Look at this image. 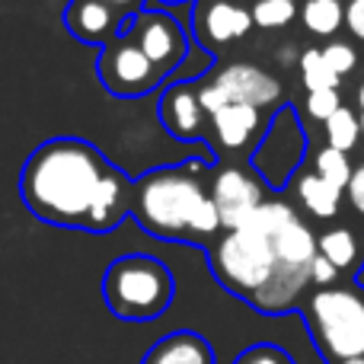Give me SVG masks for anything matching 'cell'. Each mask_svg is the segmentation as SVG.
<instances>
[{"label":"cell","instance_id":"obj_1","mask_svg":"<svg viewBox=\"0 0 364 364\" xmlns=\"http://www.w3.org/2000/svg\"><path fill=\"white\" fill-rule=\"evenodd\" d=\"M102 160L80 141H51L32 154L23 173V195L38 218L74 224L87 220L100 179Z\"/></svg>","mask_w":364,"mask_h":364},{"label":"cell","instance_id":"obj_2","mask_svg":"<svg viewBox=\"0 0 364 364\" xmlns=\"http://www.w3.org/2000/svg\"><path fill=\"white\" fill-rule=\"evenodd\" d=\"M141 214L157 233H218L220 214L211 195L201 192L198 179L188 173L164 170L141 188Z\"/></svg>","mask_w":364,"mask_h":364},{"label":"cell","instance_id":"obj_3","mask_svg":"<svg viewBox=\"0 0 364 364\" xmlns=\"http://www.w3.org/2000/svg\"><path fill=\"white\" fill-rule=\"evenodd\" d=\"M211 265L233 294H243L252 301L272 282L278 269V256L272 240L259 227L243 224L237 230H227L224 240L214 246Z\"/></svg>","mask_w":364,"mask_h":364},{"label":"cell","instance_id":"obj_4","mask_svg":"<svg viewBox=\"0 0 364 364\" xmlns=\"http://www.w3.org/2000/svg\"><path fill=\"white\" fill-rule=\"evenodd\" d=\"M173 297L170 272L147 256H128L109 269L106 301L125 320H151L164 314Z\"/></svg>","mask_w":364,"mask_h":364},{"label":"cell","instance_id":"obj_5","mask_svg":"<svg viewBox=\"0 0 364 364\" xmlns=\"http://www.w3.org/2000/svg\"><path fill=\"white\" fill-rule=\"evenodd\" d=\"M310 329L336 361L364 358V301L352 288H323L307 304Z\"/></svg>","mask_w":364,"mask_h":364},{"label":"cell","instance_id":"obj_6","mask_svg":"<svg viewBox=\"0 0 364 364\" xmlns=\"http://www.w3.org/2000/svg\"><path fill=\"white\" fill-rule=\"evenodd\" d=\"M304 154H307V128L294 106H284L272 119L262 144L252 154V170L265 179V186L284 188L291 176L301 170Z\"/></svg>","mask_w":364,"mask_h":364},{"label":"cell","instance_id":"obj_7","mask_svg":"<svg viewBox=\"0 0 364 364\" xmlns=\"http://www.w3.org/2000/svg\"><path fill=\"white\" fill-rule=\"evenodd\" d=\"M211 201L220 214V227L227 230H237L240 224L250 220V214L262 205V186L250 176V173L237 170V166H227L218 173L211 188Z\"/></svg>","mask_w":364,"mask_h":364},{"label":"cell","instance_id":"obj_8","mask_svg":"<svg viewBox=\"0 0 364 364\" xmlns=\"http://www.w3.org/2000/svg\"><path fill=\"white\" fill-rule=\"evenodd\" d=\"M214 83L227 93V100L240 102V106L265 109L282 100V83L256 64H227Z\"/></svg>","mask_w":364,"mask_h":364},{"label":"cell","instance_id":"obj_9","mask_svg":"<svg viewBox=\"0 0 364 364\" xmlns=\"http://www.w3.org/2000/svg\"><path fill=\"white\" fill-rule=\"evenodd\" d=\"M102 80L112 93H144L157 80V68L134 45H109L102 55Z\"/></svg>","mask_w":364,"mask_h":364},{"label":"cell","instance_id":"obj_10","mask_svg":"<svg viewBox=\"0 0 364 364\" xmlns=\"http://www.w3.org/2000/svg\"><path fill=\"white\" fill-rule=\"evenodd\" d=\"M138 48L144 51L154 68H170L182 55V32L170 16L147 13L138 19Z\"/></svg>","mask_w":364,"mask_h":364},{"label":"cell","instance_id":"obj_11","mask_svg":"<svg viewBox=\"0 0 364 364\" xmlns=\"http://www.w3.org/2000/svg\"><path fill=\"white\" fill-rule=\"evenodd\" d=\"M316 252L326 256L339 272H361L364 265V233L352 227H333L316 237Z\"/></svg>","mask_w":364,"mask_h":364},{"label":"cell","instance_id":"obj_12","mask_svg":"<svg viewBox=\"0 0 364 364\" xmlns=\"http://www.w3.org/2000/svg\"><path fill=\"white\" fill-rule=\"evenodd\" d=\"M144 364H214V352L201 336L173 333L147 352Z\"/></svg>","mask_w":364,"mask_h":364},{"label":"cell","instance_id":"obj_13","mask_svg":"<svg viewBox=\"0 0 364 364\" xmlns=\"http://www.w3.org/2000/svg\"><path fill=\"white\" fill-rule=\"evenodd\" d=\"M214 122V132H218V141L230 151L237 147H246L250 138L259 132L262 119H259V109L252 106H240V102H230L227 109H220L218 115H211Z\"/></svg>","mask_w":364,"mask_h":364},{"label":"cell","instance_id":"obj_14","mask_svg":"<svg viewBox=\"0 0 364 364\" xmlns=\"http://www.w3.org/2000/svg\"><path fill=\"white\" fill-rule=\"evenodd\" d=\"M252 29V13L243 6H233L230 0H218L205 10V36L211 42L224 45L230 38H243Z\"/></svg>","mask_w":364,"mask_h":364},{"label":"cell","instance_id":"obj_15","mask_svg":"<svg viewBox=\"0 0 364 364\" xmlns=\"http://www.w3.org/2000/svg\"><path fill=\"white\" fill-rule=\"evenodd\" d=\"M342 195L336 186H329L326 179H320L316 173H304L297 179V198H301L304 211L316 220H333L342 208Z\"/></svg>","mask_w":364,"mask_h":364},{"label":"cell","instance_id":"obj_16","mask_svg":"<svg viewBox=\"0 0 364 364\" xmlns=\"http://www.w3.org/2000/svg\"><path fill=\"white\" fill-rule=\"evenodd\" d=\"M164 119L170 125V132L179 134V138H198V132H201L198 93H192L188 87L170 90V96L164 100Z\"/></svg>","mask_w":364,"mask_h":364},{"label":"cell","instance_id":"obj_17","mask_svg":"<svg viewBox=\"0 0 364 364\" xmlns=\"http://www.w3.org/2000/svg\"><path fill=\"white\" fill-rule=\"evenodd\" d=\"M301 19L307 32L329 38L346 26V6H342V0H307L301 10Z\"/></svg>","mask_w":364,"mask_h":364},{"label":"cell","instance_id":"obj_18","mask_svg":"<svg viewBox=\"0 0 364 364\" xmlns=\"http://www.w3.org/2000/svg\"><path fill=\"white\" fill-rule=\"evenodd\" d=\"M68 23L80 38L96 42L100 36L109 32V26H112V13H109V6L100 4V0H83V4L70 6Z\"/></svg>","mask_w":364,"mask_h":364},{"label":"cell","instance_id":"obj_19","mask_svg":"<svg viewBox=\"0 0 364 364\" xmlns=\"http://www.w3.org/2000/svg\"><path fill=\"white\" fill-rule=\"evenodd\" d=\"M323 128H326V147H333V151H355L361 141V122H358V112L355 109H348L346 102H342L339 109H336L333 115H329L326 122H323Z\"/></svg>","mask_w":364,"mask_h":364},{"label":"cell","instance_id":"obj_20","mask_svg":"<svg viewBox=\"0 0 364 364\" xmlns=\"http://www.w3.org/2000/svg\"><path fill=\"white\" fill-rule=\"evenodd\" d=\"M314 173L320 179H326L329 186H336L339 192H346L348 188V179H352L355 166L352 160H348V154L342 151H333V147H320L314 157Z\"/></svg>","mask_w":364,"mask_h":364},{"label":"cell","instance_id":"obj_21","mask_svg":"<svg viewBox=\"0 0 364 364\" xmlns=\"http://www.w3.org/2000/svg\"><path fill=\"white\" fill-rule=\"evenodd\" d=\"M301 80L307 93H320V90H339V77L329 70V64L323 61L320 48H307L301 55Z\"/></svg>","mask_w":364,"mask_h":364},{"label":"cell","instance_id":"obj_22","mask_svg":"<svg viewBox=\"0 0 364 364\" xmlns=\"http://www.w3.org/2000/svg\"><path fill=\"white\" fill-rule=\"evenodd\" d=\"M119 198H122V182L115 173L106 170V176L100 179V188H96V198H93V208H90L87 224L90 227H109L115 208H119Z\"/></svg>","mask_w":364,"mask_h":364},{"label":"cell","instance_id":"obj_23","mask_svg":"<svg viewBox=\"0 0 364 364\" xmlns=\"http://www.w3.org/2000/svg\"><path fill=\"white\" fill-rule=\"evenodd\" d=\"M294 16V0H256V6H252V26H259V29H284Z\"/></svg>","mask_w":364,"mask_h":364},{"label":"cell","instance_id":"obj_24","mask_svg":"<svg viewBox=\"0 0 364 364\" xmlns=\"http://www.w3.org/2000/svg\"><path fill=\"white\" fill-rule=\"evenodd\" d=\"M320 51H323V61L329 64V70H333L339 80L358 68V51H355L352 45H346V42H329V45H323Z\"/></svg>","mask_w":364,"mask_h":364},{"label":"cell","instance_id":"obj_25","mask_svg":"<svg viewBox=\"0 0 364 364\" xmlns=\"http://www.w3.org/2000/svg\"><path fill=\"white\" fill-rule=\"evenodd\" d=\"M339 106H342L339 90H320V93H307V102H304V109H307V115L314 122H326Z\"/></svg>","mask_w":364,"mask_h":364},{"label":"cell","instance_id":"obj_26","mask_svg":"<svg viewBox=\"0 0 364 364\" xmlns=\"http://www.w3.org/2000/svg\"><path fill=\"white\" fill-rule=\"evenodd\" d=\"M237 364H294V361L275 346H256V348H250V352L240 355Z\"/></svg>","mask_w":364,"mask_h":364},{"label":"cell","instance_id":"obj_27","mask_svg":"<svg viewBox=\"0 0 364 364\" xmlns=\"http://www.w3.org/2000/svg\"><path fill=\"white\" fill-rule=\"evenodd\" d=\"M339 275H342V272L336 269V265L329 262L326 256H320V252H316V259L310 262V284H316L320 291H323V288H333Z\"/></svg>","mask_w":364,"mask_h":364},{"label":"cell","instance_id":"obj_28","mask_svg":"<svg viewBox=\"0 0 364 364\" xmlns=\"http://www.w3.org/2000/svg\"><path fill=\"white\" fill-rule=\"evenodd\" d=\"M346 198H348V205H352V211H355V214H358V218L364 220V160H361L358 166H355L352 179H348Z\"/></svg>","mask_w":364,"mask_h":364},{"label":"cell","instance_id":"obj_29","mask_svg":"<svg viewBox=\"0 0 364 364\" xmlns=\"http://www.w3.org/2000/svg\"><path fill=\"white\" fill-rule=\"evenodd\" d=\"M198 106L205 109V112L218 115L220 109L230 106V100H227V93L218 87V83H208V87H201V93H198Z\"/></svg>","mask_w":364,"mask_h":364},{"label":"cell","instance_id":"obj_30","mask_svg":"<svg viewBox=\"0 0 364 364\" xmlns=\"http://www.w3.org/2000/svg\"><path fill=\"white\" fill-rule=\"evenodd\" d=\"M346 29L358 42H364V0H348L346 4Z\"/></svg>","mask_w":364,"mask_h":364},{"label":"cell","instance_id":"obj_31","mask_svg":"<svg viewBox=\"0 0 364 364\" xmlns=\"http://www.w3.org/2000/svg\"><path fill=\"white\" fill-rule=\"evenodd\" d=\"M297 61V48L294 45H282V51H278V64H282V68H288V64H294Z\"/></svg>","mask_w":364,"mask_h":364},{"label":"cell","instance_id":"obj_32","mask_svg":"<svg viewBox=\"0 0 364 364\" xmlns=\"http://www.w3.org/2000/svg\"><path fill=\"white\" fill-rule=\"evenodd\" d=\"M355 100H358V109H355V112H358V122H361V138H364V80L358 83V93H355Z\"/></svg>","mask_w":364,"mask_h":364},{"label":"cell","instance_id":"obj_33","mask_svg":"<svg viewBox=\"0 0 364 364\" xmlns=\"http://www.w3.org/2000/svg\"><path fill=\"white\" fill-rule=\"evenodd\" d=\"M342 364H364V358H352V361H342Z\"/></svg>","mask_w":364,"mask_h":364},{"label":"cell","instance_id":"obj_34","mask_svg":"<svg viewBox=\"0 0 364 364\" xmlns=\"http://www.w3.org/2000/svg\"><path fill=\"white\" fill-rule=\"evenodd\" d=\"M355 278H358V284H361V288H364V272H361V275H355Z\"/></svg>","mask_w":364,"mask_h":364},{"label":"cell","instance_id":"obj_35","mask_svg":"<svg viewBox=\"0 0 364 364\" xmlns=\"http://www.w3.org/2000/svg\"><path fill=\"white\" fill-rule=\"evenodd\" d=\"M112 4H132V0H112Z\"/></svg>","mask_w":364,"mask_h":364}]
</instances>
